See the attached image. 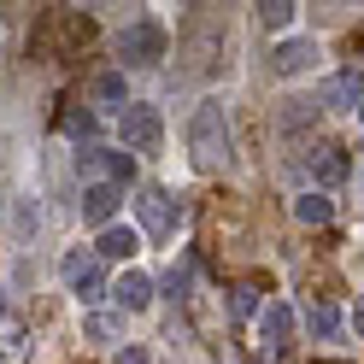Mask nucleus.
<instances>
[{"label": "nucleus", "mask_w": 364, "mask_h": 364, "mask_svg": "<svg viewBox=\"0 0 364 364\" xmlns=\"http://www.w3.org/2000/svg\"><path fill=\"white\" fill-rule=\"evenodd\" d=\"M317 106H329V112H358V106H364V71H335V77H323Z\"/></svg>", "instance_id": "8"}, {"label": "nucleus", "mask_w": 364, "mask_h": 364, "mask_svg": "<svg viewBox=\"0 0 364 364\" xmlns=\"http://www.w3.org/2000/svg\"><path fill=\"white\" fill-rule=\"evenodd\" d=\"M188 282H194V264H188V259H182V264H171V277H165L171 300H182V294H188Z\"/></svg>", "instance_id": "20"}, {"label": "nucleus", "mask_w": 364, "mask_h": 364, "mask_svg": "<svg viewBox=\"0 0 364 364\" xmlns=\"http://www.w3.org/2000/svg\"><path fill=\"white\" fill-rule=\"evenodd\" d=\"M135 218H141V235H153V241H171L176 223H182L176 200L165 188H141V194H135Z\"/></svg>", "instance_id": "5"}, {"label": "nucleus", "mask_w": 364, "mask_h": 364, "mask_svg": "<svg viewBox=\"0 0 364 364\" xmlns=\"http://www.w3.org/2000/svg\"><path fill=\"white\" fill-rule=\"evenodd\" d=\"M118 364H153V358H147L141 347H129V353H118Z\"/></svg>", "instance_id": "24"}, {"label": "nucleus", "mask_w": 364, "mask_h": 364, "mask_svg": "<svg viewBox=\"0 0 364 364\" xmlns=\"http://www.w3.org/2000/svg\"><path fill=\"white\" fill-rule=\"evenodd\" d=\"M358 124H364V106H358Z\"/></svg>", "instance_id": "26"}, {"label": "nucleus", "mask_w": 364, "mask_h": 364, "mask_svg": "<svg viewBox=\"0 0 364 364\" xmlns=\"http://www.w3.org/2000/svg\"><path fill=\"white\" fill-rule=\"evenodd\" d=\"M306 323H311V335H323V341H329V335L341 329V311H335V306H311V311H306Z\"/></svg>", "instance_id": "18"}, {"label": "nucleus", "mask_w": 364, "mask_h": 364, "mask_svg": "<svg viewBox=\"0 0 364 364\" xmlns=\"http://www.w3.org/2000/svg\"><path fill=\"white\" fill-rule=\"evenodd\" d=\"M118 135H124V153H153L159 141H165V118H159V106L129 100L118 112Z\"/></svg>", "instance_id": "3"}, {"label": "nucleus", "mask_w": 364, "mask_h": 364, "mask_svg": "<svg viewBox=\"0 0 364 364\" xmlns=\"http://www.w3.org/2000/svg\"><path fill=\"white\" fill-rule=\"evenodd\" d=\"M294 12H300L294 0H264V6H259V24H264V30H288Z\"/></svg>", "instance_id": "16"}, {"label": "nucleus", "mask_w": 364, "mask_h": 364, "mask_svg": "<svg viewBox=\"0 0 364 364\" xmlns=\"http://www.w3.org/2000/svg\"><path fill=\"white\" fill-rule=\"evenodd\" d=\"M59 277H65V288H71L82 306H100L106 294H112V288H106V270H100V253H82V247H71V253H65Z\"/></svg>", "instance_id": "2"}, {"label": "nucleus", "mask_w": 364, "mask_h": 364, "mask_svg": "<svg viewBox=\"0 0 364 364\" xmlns=\"http://www.w3.org/2000/svg\"><path fill=\"white\" fill-rule=\"evenodd\" d=\"M317 112V100H288V112H282V129H300L306 118Z\"/></svg>", "instance_id": "21"}, {"label": "nucleus", "mask_w": 364, "mask_h": 364, "mask_svg": "<svg viewBox=\"0 0 364 364\" xmlns=\"http://www.w3.org/2000/svg\"><path fill=\"white\" fill-rule=\"evenodd\" d=\"M118 53H124V65H159L165 59V30H159L153 18H135L118 36Z\"/></svg>", "instance_id": "6"}, {"label": "nucleus", "mask_w": 364, "mask_h": 364, "mask_svg": "<svg viewBox=\"0 0 364 364\" xmlns=\"http://www.w3.org/2000/svg\"><path fill=\"white\" fill-rule=\"evenodd\" d=\"M118 206H124V188H112V182H88L82 200H77L82 223H95V230H112V223H118Z\"/></svg>", "instance_id": "7"}, {"label": "nucleus", "mask_w": 364, "mask_h": 364, "mask_svg": "<svg viewBox=\"0 0 364 364\" xmlns=\"http://www.w3.org/2000/svg\"><path fill=\"white\" fill-rule=\"evenodd\" d=\"M294 218H300V223H311V230H323V223L335 218V200H329L323 188H311V194H300V200H294Z\"/></svg>", "instance_id": "15"}, {"label": "nucleus", "mask_w": 364, "mask_h": 364, "mask_svg": "<svg viewBox=\"0 0 364 364\" xmlns=\"http://www.w3.org/2000/svg\"><path fill=\"white\" fill-rule=\"evenodd\" d=\"M188 153L200 171H223L235 153V135H230V106L223 100H200L194 118H188Z\"/></svg>", "instance_id": "1"}, {"label": "nucleus", "mask_w": 364, "mask_h": 364, "mask_svg": "<svg viewBox=\"0 0 364 364\" xmlns=\"http://www.w3.org/2000/svg\"><path fill=\"white\" fill-rule=\"evenodd\" d=\"M95 95H100V100H124V77H118V71H106V77L95 82ZM124 106H129V100H124Z\"/></svg>", "instance_id": "23"}, {"label": "nucleus", "mask_w": 364, "mask_h": 364, "mask_svg": "<svg viewBox=\"0 0 364 364\" xmlns=\"http://www.w3.org/2000/svg\"><path fill=\"white\" fill-rule=\"evenodd\" d=\"M65 129H71L77 141H88V147H95V129H100V124H95V112H71V118H65Z\"/></svg>", "instance_id": "19"}, {"label": "nucleus", "mask_w": 364, "mask_h": 364, "mask_svg": "<svg viewBox=\"0 0 364 364\" xmlns=\"http://www.w3.org/2000/svg\"><path fill=\"white\" fill-rule=\"evenodd\" d=\"M82 335L88 341H118V317H112V311H88L82 317Z\"/></svg>", "instance_id": "17"}, {"label": "nucleus", "mask_w": 364, "mask_h": 364, "mask_svg": "<svg viewBox=\"0 0 364 364\" xmlns=\"http://www.w3.org/2000/svg\"><path fill=\"white\" fill-rule=\"evenodd\" d=\"M259 341H264L270 353H282L288 341H294V306H288V300H270V306L259 311Z\"/></svg>", "instance_id": "10"}, {"label": "nucleus", "mask_w": 364, "mask_h": 364, "mask_svg": "<svg viewBox=\"0 0 364 364\" xmlns=\"http://www.w3.org/2000/svg\"><path fill=\"white\" fill-rule=\"evenodd\" d=\"M230 306H235V317H253V311H259V288H253V282H241Z\"/></svg>", "instance_id": "22"}, {"label": "nucleus", "mask_w": 364, "mask_h": 364, "mask_svg": "<svg viewBox=\"0 0 364 364\" xmlns=\"http://www.w3.org/2000/svg\"><path fill=\"white\" fill-rule=\"evenodd\" d=\"M353 329H358V335H364V300H358V311H353Z\"/></svg>", "instance_id": "25"}, {"label": "nucleus", "mask_w": 364, "mask_h": 364, "mask_svg": "<svg viewBox=\"0 0 364 364\" xmlns=\"http://www.w3.org/2000/svg\"><path fill=\"white\" fill-rule=\"evenodd\" d=\"M112 300H118L124 311H147L153 306V277L147 270H124V277L112 282Z\"/></svg>", "instance_id": "12"}, {"label": "nucleus", "mask_w": 364, "mask_h": 364, "mask_svg": "<svg viewBox=\"0 0 364 364\" xmlns=\"http://www.w3.org/2000/svg\"><path fill=\"white\" fill-rule=\"evenodd\" d=\"M0 311H6V306H0Z\"/></svg>", "instance_id": "27"}, {"label": "nucleus", "mask_w": 364, "mask_h": 364, "mask_svg": "<svg viewBox=\"0 0 364 364\" xmlns=\"http://www.w3.org/2000/svg\"><path fill=\"white\" fill-rule=\"evenodd\" d=\"M77 171H82V188H88V182L124 188V182L135 176V153H124V147H82L77 153Z\"/></svg>", "instance_id": "4"}, {"label": "nucleus", "mask_w": 364, "mask_h": 364, "mask_svg": "<svg viewBox=\"0 0 364 364\" xmlns=\"http://www.w3.org/2000/svg\"><path fill=\"white\" fill-rule=\"evenodd\" d=\"M311 65H317V41L294 36V41H282V48L270 53V77H300V71H311Z\"/></svg>", "instance_id": "11"}, {"label": "nucleus", "mask_w": 364, "mask_h": 364, "mask_svg": "<svg viewBox=\"0 0 364 364\" xmlns=\"http://www.w3.org/2000/svg\"><path fill=\"white\" fill-rule=\"evenodd\" d=\"M306 171L317 176V188L329 194V188H341V182H347V171H353V165H347V153H341L335 141H323V147H311V159H306Z\"/></svg>", "instance_id": "9"}, {"label": "nucleus", "mask_w": 364, "mask_h": 364, "mask_svg": "<svg viewBox=\"0 0 364 364\" xmlns=\"http://www.w3.org/2000/svg\"><path fill=\"white\" fill-rule=\"evenodd\" d=\"M30 353V323L18 311H0V358H24Z\"/></svg>", "instance_id": "14"}, {"label": "nucleus", "mask_w": 364, "mask_h": 364, "mask_svg": "<svg viewBox=\"0 0 364 364\" xmlns=\"http://www.w3.org/2000/svg\"><path fill=\"white\" fill-rule=\"evenodd\" d=\"M135 247H141V230H135V223H112V230H100L95 253H100V259H129Z\"/></svg>", "instance_id": "13"}]
</instances>
